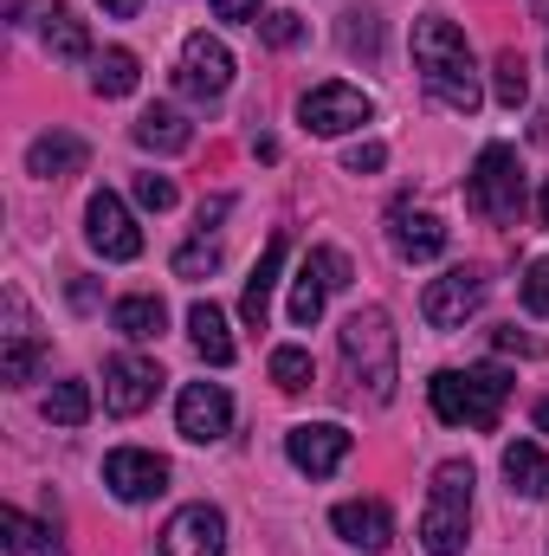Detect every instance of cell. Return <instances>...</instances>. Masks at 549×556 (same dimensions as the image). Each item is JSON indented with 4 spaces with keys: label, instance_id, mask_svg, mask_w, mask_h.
<instances>
[{
    "label": "cell",
    "instance_id": "1",
    "mask_svg": "<svg viewBox=\"0 0 549 556\" xmlns=\"http://www.w3.org/2000/svg\"><path fill=\"white\" fill-rule=\"evenodd\" d=\"M413 65H420V78H426V91L446 104V111H459V117H472L478 104H485V85H478V65H472V46H465V33L452 26V20H439V13H426L420 26H413Z\"/></svg>",
    "mask_w": 549,
    "mask_h": 556
},
{
    "label": "cell",
    "instance_id": "2",
    "mask_svg": "<svg viewBox=\"0 0 549 556\" xmlns=\"http://www.w3.org/2000/svg\"><path fill=\"white\" fill-rule=\"evenodd\" d=\"M343 363H349L356 389H369V402H395L401 343H395V317H388L382 304L349 311V324H343Z\"/></svg>",
    "mask_w": 549,
    "mask_h": 556
},
{
    "label": "cell",
    "instance_id": "3",
    "mask_svg": "<svg viewBox=\"0 0 549 556\" xmlns=\"http://www.w3.org/2000/svg\"><path fill=\"white\" fill-rule=\"evenodd\" d=\"M426 402H433V415L446 420V427H478V433H491L498 415H505V402H511V376H505L498 363L439 369V376L426 382Z\"/></svg>",
    "mask_w": 549,
    "mask_h": 556
},
{
    "label": "cell",
    "instance_id": "4",
    "mask_svg": "<svg viewBox=\"0 0 549 556\" xmlns=\"http://www.w3.org/2000/svg\"><path fill=\"white\" fill-rule=\"evenodd\" d=\"M472 485H478V472L465 459L433 466V492H426V511H420V551L426 556L465 551V538H472Z\"/></svg>",
    "mask_w": 549,
    "mask_h": 556
},
{
    "label": "cell",
    "instance_id": "5",
    "mask_svg": "<svg viewBox=\"0 0 549 556\" xmlns=\"http://www.w3.org/2000/svg\"><path fill=\"white\" fill-rule=\"evenodd\" d=\"M465 207L498 220V227H511L524 214V162H518V149H505V142L478 149V162L465 175Z\"/></svg>",
    "mask_w": 549,
    "mask_h": 556
},
{
    "label": "cell",
    "instance_id": "6",
    "mask_svg": "<svg viewBox=\"0 0 549 556\" xmlns=\"http://www.w3.org/2000/svg\"><path fill=\"white\" fill-rule=\"evenodd\" d=\"M485 273L478 266H452V273H439L426 291H420V317L433 324V330H459L478 304H485Z\"/></svg>",
    "mask_w": 549,
    "mask_h": 556
},
{
    "label": "cell",
    "instance_id": "7",
    "mask_svg": "<svg viewBox=\"0 0 549 556\" xmlns=\"http://www.w3.org/2000/svg\"><path fill=\"white\" fill-rule=\"evenodd\" d=\"M227 85H233V52H227L220 39L194 33V39L181 46L175 91H181V98H194V104H214V98H227Z\"/></svg>",
    "mask_w": 549,
    "mask_h": 556
},
{
    "label": "cell",
    "instance_id": "8",
    "mask_svg": "<svg viewBox=\"0 0 549 556\" xmlns=\"http://www.w3.org/2000/svg\"><path fill=\"white\" fill-rule=\"evenodd\" d=\"M297 117H304L310 137H343V130H362V124L375 117V104H369V91H356V85H317V91H304Z\"/></svg>",
    "mask_w": 549,
    "mask_h": 556
},
{
    "label": "cell",
    "instance_id": "9",
    "mask_svg": "<svg viewBox=\"0 0 549 556\" xmlns=\"http://www.w3.org/2000/svg\"><path fill=\"white\" fill-rule=\"evenodd\" d=\"M343 285H349V260H343L336 247H317V253L304 260L297 285H291V324H297V330H310V324L323 317L330 291H343Z\"/></svg>",
    "mask_w": 549,
    "mask_h": 556
},
{
    "label": "cell",
    "instance_id": "10",
    "mask_svg": "<svg viewBox=\"0 0 549 556\" xmlns=\"http://www.w3.org/2000/svg\"><path fill=\"white\" fill-rule=\"evenodd\" d=\"M104 485L124 505H149V498L168 492V459L162 453H142V446H117V453H104Z\"/></svg>",
    "mask_w": 549,
    "mask_h": 556
},
{
    "label": "cell",
    "instance_id": "11",
    "mask_svg": "<svg viewBox=\"0 0 549 556\" xmlns=\"http://www.w3.org/2000/svg\"><path fill=\"white\" fill-rule=\"evenodd\" d=\"M349 427H336V420H304V427H291L284 433V453H291V466L297 472H310V479H330L343 459H349Z\"/></svg>",
    "mask_w": 549,
    "mask_h": 556
},
{
    "label": "cell",
    "instance_id": "12",
    "mask_svg": "<svg viewBox=\"0 0 549 556\" xmlns=\"http://www.w3.org/2000/svg\"><path fill=\"white\" fill-rule=\"evenodd\" d=\"M175 427H181V440H194V446L220 440V433L233 427V395H227L220 382H188L181 402H175Z\"/></svg>",
    "mask_w": 549,
    "mask_h": 556
},
{
    "label": "cell",
    "instance_id": "13",
    "mask_svg": "<svg viewBox=\"0 0 549 556\" xmlns=\"http://www.w3.org/2000/svg\"><path fill=\"white\" fill-rule=\"evenodd\" d=\"M85 233H91V247H98L104 260H137V253H142L137 220H130V207H124L111 188H98V194H91V207H85Z\"/></svg>",
    "mask_w": 549,
    "mask_h": 556
},
{
    "label": "cell",
    "instance_id": "14",
    "mask_svg": "<svg viewBox=\"0 0 549 556\" xmlns=\"http://www.w3.org/2000/svg\"><path fill=\"white\" fill-rule=\"evenodd\" d=\"M162 556H227V518L214 505H181L162 531Z\"/></svg>",
    "mask_w": 549,
    "mask_h": 556
},
{
    "label": "cell",
    "instance_id": "15",
    "mask_svg": "<svg viewBox=\"0 0 549 556\" xmlns=\"http://www.w3.org/2000/svg\"><path fill=\"white\" fill-rule=\"evenodd\" d=\"M162 389V369L149 356H111L104 363V408L111 415H142Z\"/></svg>",
    "mask_w": 549,
    "mask_h": 556
},
{
    "label": "cell",
    "instance_id": "16",
    "mask_svg": "<svg viewBox=\"0 0 549 556\" xmlns=\"http://www.w3.org/2000/svg\"><path fill=\"white\" fill-rule=\"evenodd\" d=\"M7 356H0V376H7V389H26L33 382V369H39V356H46V337L33 330V317H26V298L20 291H7Z\"/></svg>",
    "mask_w": 549,
    "mask_h": 556
},
{
    "label": "cell",
    "instance_id": "17",
    "mask_svg": "<svg viewBox=\"0 0 549 556\" xmlns=\"http://www.w3.org/2000/svg\"><path fill=\"white\" fill-rule=\"evenodd\" d=\"M446 240H452V233H446V220H439V214H426V207H408V201H401V207L388 214V247H395L408 266L439 260V253H446Z\"/></svg>",
    "mask_w": 549,
    "mask_h": 556
},
{
    "label": "cell",
    "instance_id": "18",
    "mask_svg": "<svg viewBox=\"0 0 549 556\" xmlns=\"http://www.w3.org/2000/svg\"><path fill=\"white\" fill-rule=\"evenodd\" d=\"M330 525H336V538L356 544V551H388V538H395V511H388L382 498H349V505L330 511Z\"/></svg>",
    "mask_w": 549,
    "mask_h": 556
},
{
    "label": "cell",
    "instance_id": "19",
    "mask_svg": "<svg viewBox=\"0 0 549 556\" xmlns=\"http://www.w3.org/2000/svg\"><path fill=\"white\" fill-rule=\"evenodd\" d=\"M278 273H284V233H272V240H266L259 266H253V278H246V291H240V317H246L253 330H266V317H272Z\"/></svg>",
    "mask_w": 549,
    "mask_h": 556
},
{
    "label": "cell",
    "instance_id": "20",
    "mask_svg": "<svg viewBox=\"0 0 549 556\" xmlns=\"http://www.w3.org/2000/svg\"><path fill=\"white\" fill-rule=\"evenodd\" d=\"M85 137H72V130H52V137H39L26 149V168L39 175V181H65V175H78L85 168Z\"/></svg>",
    "mask_w": 549,
    "mask_h": 556
},
{
    "label": "cell",
    "instance_id": "21",
    "mask_svg": "<svg viewBox=\"0 0 549 556\" xmlns=\"http://www.w3.org/2000/svg\"><path fill=\"white\" fill-rule=\"evenodd\" d=\"M188 330H194V350H201L214 369H227V363L240 356V343H233V330H227V311H220V304H194V311H188Z\"/></svg>",
    "mask_w": 549,
    "mask_h": 556
},
{
    "label": "cell",
    "instance_id": "22",
    "mask_svg": "<svg viewBox=\"0 0 549 556\" xmlns=\"http://www.w3.org/2000/svg\"><path fill=\"white\" fill-rule=\"evenodd\" d=\"M137 142H142V149H155V155H181V149L194 142V124H188L181 111L155 104V111H142V117H137Z\"/></svg>",
    "mask_w": 549,
    "mask_h": 556
},
{
    "label": "cell",
    "instance_id": "23",
    "mask_svg": "<svg viewBox=\"0 0 549 556\" xmlns=\"http://www.w3.org/2000/svg\"><path fill=\"white\" fill-rule=\"evenodd\" d=\"M505 479H511V492H524V498H549V453L531 446V440H511V446H505Z\"/></svg>",
    "mask_w": 549,
    "mask_h": 556
},
{
    "label": "cell",
    "instance_id": "24",
    "mask_svg": "<svg viewBox=\"0 0 549 556\" xmlns=\"http://www.w3.org/2000/svg\"><path fill=\"white\" fill-rule=\"evenodd\" d=\"M111 324H117L130 343H155V337L168 330V304H162V298H149V291H137V298H117Z\"/></svg>",
    "mask_w": 549,
    "mask_h": 556
},
{
    "label": "cell",
    "instance_id": "25",
    "mask_svg": "<svg viewBox=\"0 0 549 556\" xmlns=\"http://www.w3.org/2000/svg\"><path fill=\"white\" fill-rule=\"evenodd\" d=\"M39 13H46L39 33H46V52H52V59H91V33H85L59 0H39Z\"/></svg>",
    "mask_w": 549,
    "mask_h": 556
},
{
    "label": "cell",
    "instance_id": "26",
    "mask_svg": "<svg viewBox=\"0 0 549 556\" xmlns=\"http://www.w3.org/2000/svg\"><path fill=\"white\" fill-rule=\"evenodd\" d=\"M137 78H142L137 52L111 46V52L98 59V72H91V91H98V98H130V91H137Z\"/></svg>",
    "mask_w": 549,
    "mask_h": 556
},
{
    "label": "cell",
    "instance_id": "27",
    "mask_svg": "<svg viewBox=\"0 0 549 556\" xmlns=\"http://www.w3.org/2000/svg\"><path fill=\"white\" fill-rule=\"evenodd\" d=\"M491 98H498L505 111H518V104L531 98V65H524V52L505 46V52L491 59Z\"/></svg>",
    "mask_w": 549,
    "mask_h": 556
},
{
    "label": "cell",
    "instance_id": "28",
    "mask_svg": "<svg viewBox=\"0 0 549 556\" xmlns=\"http://www.w3.org/2000/svg\"><path fill=\"white\" fill-rule=\"evenodd\" d=\"M46 420H52V427H85V420H91V389H85V382H52Z\"/></svg>",
    "mask_w": 549,
    "mask_h": 556
},
{
    "label": "cell",
    "instance_id": "29",
    "mask_svg": "<svg viewBox=\"0 0 549 556\" xmlns=\"http://www.w3.org/2000/svg\"><path fill=\"white\" fill-rule=\"evenodd\" d=\"M310 376H317V369H310V356H304V350H291V343H284V350H272V382L284 389V395L310 389Z\"/></svg>",
    "mask_w": 549,
    "mask_h": 556
},
{
    "label": "cell",
    "instance_id": "30",
    "mask_svg": "<svg viewBox=\"0 0 549 556\" xmlns=\"http://www.w3.org/2000/svg\"><path fill=\"white\" fill-rule=\"evenodd\" d=\"M220 266V240L214 233H201V240H188L181 253H175V278H201Z\"/></svg>",
    "mask_w": 549,
    "mask_h": 556
},
{
    "label": "cell",
    "instance_id": "31",
    "mask_svg": "<svg viewBox=\"0 0 549 556\" xmlns=\"http://www.w3.org/2000/svg\"><path fill=\"white\" fill-rule=\"evenodd\" d=\"M39 538H46V531H39V525H33V518H26V511H13V505H7V511H0V544H7V551H13V556L39 551Z\"/></svg>",
    "mask_w": 549,
    "mask_h": 556
},
{
    "label": "cell",
    "instance_id": "32",
    "mask_svg": "<svg viewBox=\"0 0 549 556\" xmlns=\"http://www.w3.org/2000/svg\"><path fill=\"white\" fill-rule=\"evenodd\" d=\"M343 52H382V26L369 20V13H343Z\"/></svg>",
    "mask_w": 549,
    "mask_h": 556
},
{
    "label": "cell",
    "instance_id": "33",
    "mask_svg": "<svg viewBox=\"0 0 549 556\" xmlns=\"http://www.w3.org/2000/svg\"><path fill=\"white\" fill-rule=\"evenodd\" d=\"M253 26H259L266 46H297V39H304V20H297V13H259Z\"/></svg>",
    "mask_w": 549,
    "mask_h": 556
},
{
    "label": "cell",
    "instance_id": "34",
    "mask_svg": "<svg viewBox=\"0 0 549 556\" xmlns=\"http://www.w3.org/2000/svg\"><path fill=\"white\" fill-rule=\"evenodd\" d=\"M137 201L149 214H168V207H175V181H168V175H137Z\"/></svg>",
    "mask_w": 549,
    "mask_h": 556
},
{
    "label": "cell",
    "instance_id": "35",
    "mask_svg": "<svg viewBox=\"0 0 549 556\" xmlns=\"http://www.w3.org/2000/svg\"><path fill=\"white\" fill-rule=\"evenodd\" d=\"M524 311L549 317V260H531V273H524Z\"/></svg>",
    "mask_w": 549,
    "mask_h": 556
},
{
    "label": "cell",
    "instance_id": "36",
    "mask_svg": "<svg viewBox=\"0 0 549 556\" xmlns=\"http://www.w3.org/2000/svg\"><path fill=\"white\" fill-rule=\"evenodd\" d=\"M382 162H388V142H356V149L343 155V168H349V175H375Z\"/></svg>",
    "mask_w": 549,
    "mask_h": 556
},
{
    "label": "cell",
    "instance_id": "37",
    "mask_svg": "<svg viewBox=\"0 0 549 556\" xmlns=\"http://www.w3.org/2000/svg\"><path fill=\"white\" fill-rule=\"evenodd\" d=\"M491 350H505V356H544V343H537V337H524L518 324H505V330H491Z\"/></svg>",
    "mask_w": 549,
    "mask_h": 556
},
{
    "label": "cell",
    "instance_id": "38",
    "mask_svg": "<svg viewBox=\"0 0 549 556\" xmlns=\"http://www.w3.org/2000/svg\"><path fill=\"white\" fill-rule=\"evenodd\" d=\"M220 20H259V0H214Z\"/></svg>",
    "mask_w": 549,
    "mask_h": 556
},
{
    "label": "cell",
    "instance_id": "39",
    "mask_svg": "<svg viewBox=\"0 0 549 556\" xmlns=\"http://www.w3.org/2000/svg\"><path fill=\"white\" fill-rule=\"evenodd\" d=\"M72 304H78V311H91V304H98V291H91V278H78V285H72Z\"/></svg>",
    "mask_w": 549,
    "mask_h": 556
},
{
    "label": "cell",
    "instance_id": "40",
    "mask_svg": "<svg viewBox=\"0 0 549 556\" xmlns=\"http://www.w3.org/2000/svg\"><path fill=\"white\" fill-rule=\"evenodd\" d=\"M137 7H142V0H104V13H111V20H137Z\"/></svg>",
    "mask_w": 549,
    "mask_h": 556
},
{
    "label": "cell",
    "instance_id": "41",
    "mask_svg": "<svg viewBox=\"0 0 549 556\" xmlns=\"http://www.w3.org/2000/svg\"><path fill=\"white\" fill-rule=\"evenodd\" d=\"M531 137H537V142H549V104L537 111V124H531Z\"/></svg>",
    "mask_w": 549,
    "mask_h": 556
},
{
    "label": "cell",
    "instance_id": "42",
    "mask_svg": "<svg viewBox=\"0 0 549 556\" xmlns=\"http://www.w3.org/2000/svg\"><path fill=\"white\" fill-rule=\"evenodd\" d=\"M537 427H544V433H549V402H537Z\"/></svg>",
    "mask_w": 549,
    "mask_h": 556
},
{
    "label": "cell",
    "instance_id": "43",
    "mask_svg": "<svg viewBox=\"0 0 549 556\" xmlns=\"http://www.w3.org/2000/svg\"><path fill=\"white\" fill-rule=\"evenodd\" d=\"M39 556H65V544H46V551H39Z\"/></svg>",
    "mask_w": 549,
    "mask_h": 556
},
{
    "label": "cell",
    "instance_id": "44",
    "mask_svg": "<svg viewBox=\"0 0 549 556\" xmlns=\"http://www.w3.org/2000/svg\"><path fill=\"white\" fill-rule=\"evenodd\" d=\"M544 227H549V188H544Z\"/></svg>",
    "mask_w": 549,
    "mask_h": 556
},
{
    "label": "cell",
    "instance_id": "45",
    "mask_svg": "<svg viewBox=\"0 0 549 556\" xmlns=\"http://www.w3.org/2000/svg\"><path fill=\"white\" fill-rule=\"evenodd\" d=\"M544 13H549V0H544Z\"/></svg>",
    "mask_w": 549,
    "mask_h": 556
}]
</instances>
